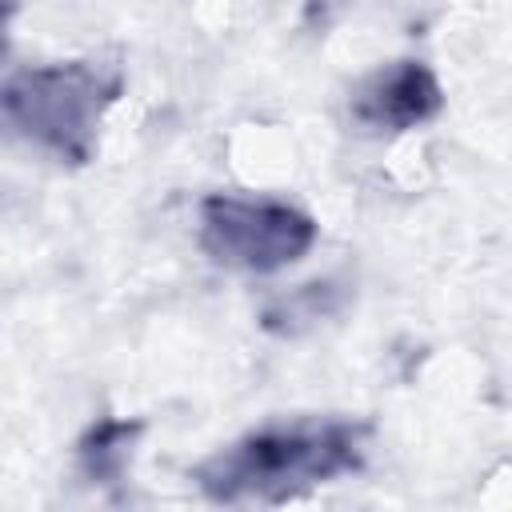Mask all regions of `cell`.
I'll return each mask as SVG.
<instances>
[{
	"label": "cell",
	"instance_id": "obj_5",
	"mask_svg": "<svg viewBox=\"0 0 512 512\" xmlns=\"http://www.w3.org/2000/svg\"><path fill=\"white\" fill-rule=\"evenodd\" d=\"M140 436V424H124V420H104L96 424L84 440H80V464L96 484H112L124 476L132 444Z\"/></svg>",
	"mask_w": 512,
	"mask_h": 512
},
{
	"label": "cell",
	"instance_id": "obj_3",
	"mask_svg": "<svg viewBox=\"0 0 512 512\" xmlns=\"http://www.w3.org/2000/svg\"><path fill=\"white\" fill-rule=\"evenodd\" d=\"M316 244V220L276 196L212 192L200 204V248L240 272H280Z\"/></svg>",
	"mask_w": 512,
	"mask_h": 512
},
{
	"label": "cell",
	"instance_id": "obj_2",
	"mask_svg": "<svg viewBox=\"0 0 512 512\" xmlns=\"http://www.w3.org/2000/svg\"><path fill=\"white\" fill-rule=\"evenodd\" d=\"M120 92V68L96 60L36 64L20 68L4 84V116L32 144L56 152L60 160H88L96 144V124Z\"/></svg>",
	"mask_w": 512,
	"mask_h": 512
},
{
	"label": "cell",
	"instance_id": "obj_4",
	"mask_svg": "<svg viewBox=\"0 0 512 512\" xmlns=\"http://www.w3.org/2000/svg\"><path fill=\"white\" fill-rule=\"evenodd\" d=\"M440 104H444V92L428 64L392 60L356 84L348 100V116L364 132H408L428 124L440 112Z\"/></svg>",
	"mask_w": 512,
	"mask_h": 512
},
{
	"label": "cell",
	"instance_id": "obj_1",
	"mask_svg": "<svg viewBox=\"0 0 512 512\" xmlns=\"http://www.w3.org/2000/svg\"><path fill=\"white\" fill-rule=\"evenodd\" d=\"M368 424L360 420H292L268 424L212 452L192 468L196 488L216 504H284L336 476L360 472Z\"/></svg>",
	"mask_w": 512,
	"mask_h": 512
}]
</instances>
